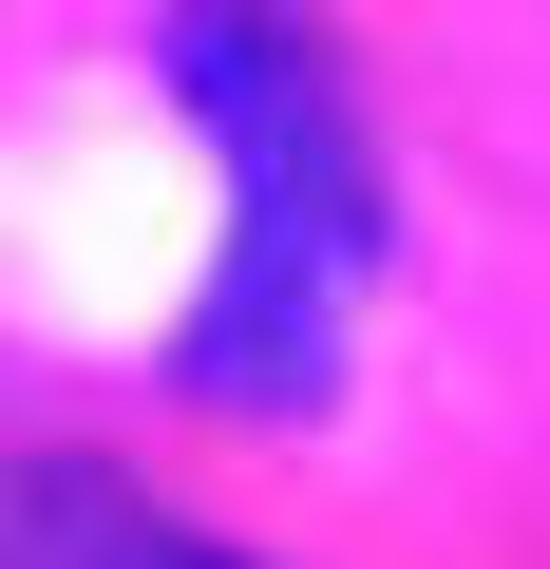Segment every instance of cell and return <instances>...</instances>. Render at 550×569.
Wrapping results in <instances>:
<instances>
[{
	"instance_id": "1",
	"label": "cell",
	"mask_w": 550,
	"mask_h": 569,
	"mask_svg": "<svg viewBox=\"0 0 550 569\" xmlns=\"http://www.w3.org/2000/svg\"><path fill=\"white\" fill-rule=\"evenodd\" d=\"M171 96L228 171V266H209L171 380L228 399V418H323V380L361 361L380 266H399V190L361 152V96L286 0H171Z\"/></svg>"
},
{
	"instance_id": "2",
	"label": "cell",
	"mask_w": 550,
	"mask_h": 569,
	"mask_svg": "<svg viewBox=\"0 0 550 569\" xmlns=\"http://www.w3.org/2000/svg\"><path fill=\"white\" fill-rule=\"evenodd\" d=\"M0 569H228V550L171 531V512L114 493V475H20V493H0Z\"/></svg>"
}]
</instances>
